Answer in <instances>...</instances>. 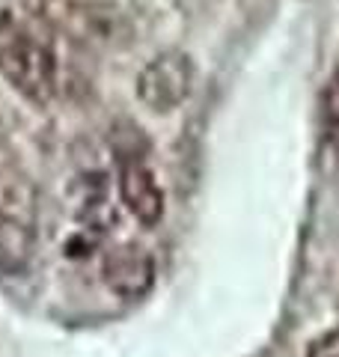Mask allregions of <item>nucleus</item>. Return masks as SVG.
<instances>
[{
  "mask_svg": "<svg viewBox=\"0 0 339 357\" xmlns=\"http://www.w3.org/2000/svg\"><path fill=\"white\" fill-rule=\"evenodd\" d=\"M101 280L116 298L137 301L155 286V259L143 244H116L101 259Z\"/></svg>",
  "mask_w": 339,
  "mask_h": 357,
  "instance_id": "nucleus-3",
  "label": "nucleus"
},
{
  "mask_svg": "<svg viewBox=\"0 0 339 357\" xmlns=\"http://www.w3.org/2000/svg\"><path fill=\"white\" fill-rule=\"evenodd\" d=\"M322 128L331 149L339 152V75L331 77V84L322 93Z\"/></svg>",
  "mask_w": 339,
  "mask_h": 357,
  "instance_id": "nucleus-7",
  "label": "nucleus"
},
{
  "mask_svg": "<svg viewBox=\"0 0 339 357\" xmlns=\"http://www.w3.org/2000/svg\"><path fill=\"white\" fill-rule=\"evenodd\" d=\"M0 77L36 107H48L56 96V54L48 39L18 30L0 42Z\"/></svg>",
  "mask_w": 339,
  "mask_h": 357,
  "instance_id": "nucleus-1",
  "label": "nucleus"
},
{
  "mask_svg": "<svg viewBox=\"0 0 339 357\" xmlns=\"http://www.w3.org/2000/svg\"><path fill=\"white\" fill-rule=\"evenodd\" d=\"M119 199L128 208V215L134 220H140L143 227H155L164 218V191L158 185V178L152 173V167L143 158L119 161Z\"/></svg>",
  "mask_w": 339,
  "mask_h": 357,
  "instance_id": "nucleus-4",
  "label": "nucleus"
},
{
  "mask_svg": "<svg viewBox=\"0 0 339 357\" xmlns=\"http://www.w3.org/2000/svg\"><path fill=\"white\" fill-rule=\"evenodd\" d=\"M36 248V227L21 206L0 208V274L24 271Z\"/></svg>",
  "mask_w": 339,
  "mask_h": 357,
  "instance_id": "nucleus-5",
  "label": "nucleus"
},
{
  "mask_svg": "<svg viewBox=\"0 0 339 357\" xmlns=\"http://www.w3.org/2000/svg\"><path fill=\"white\" fill-rule=\"evenodd\" d=\"M42 13L51 21V27L63 30L66 36H72L77 42L107 39L105 33H110V27L105 24V13L98 6L77 3V0H45Z\"/></svg>",
  "mask_w": 339,
  "mask_h": 357,
  "instance_id": "nucleus-6",
  "label": "nucleus"
},
{
  "mask_svg": "<svg viewBox=\"0 0 339 357\" xmlns=\"http://www.w3.org/2000/svg\"><path fill=\"white\" fill-rule=\"evenodd\" d=\"M307 357H339V328L322 333L319 340H312Z\"/></svg>",
  "mask_w": 339,
  "mask_h": 357,
  "instance_id": "nucleus-8",
  "label": "nucleus"
},
{
  "mask_svg": "<svg viewBox=\"0 0 339 357\" xmlns=\"http://www.w3.org/2000/svg\"><path fill=\"white\" fill-rule=\"evenodd\" d=\"M194 60L185 51L170 48L140 69L137 81H134V93H137L140 105L152 114H173L176 107L188 102L190 89H194Z\"/></svg>",
  "mask_w": 339,
  "mask_h": 357,
  "instance_id": "nucleus-2",
  "label": "nucleus"
}]
</instances>
